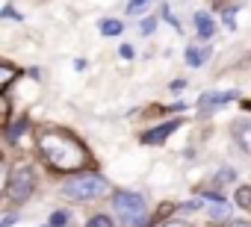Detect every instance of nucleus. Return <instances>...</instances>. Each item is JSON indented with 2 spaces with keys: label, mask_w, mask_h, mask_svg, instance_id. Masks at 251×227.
Returning a JSON list of instances; mask_svg holds the SVG:
<instances>
[{
  "label": "nucleus",
  "mask_w": 251,
  "mask_h": 227,
  "mask_svg": "<svg viewBox=\"0 0 251 227\" xmlns=\"http://www.w3.org/2000/svg\"><path fill=\"white\" fill-rule=\"evenodd\" d=\"M39 148H42L45 162L50 168H56V171H77V168H83L89 162L86 148L74 136H68L62 130H45L39 136Z\"/></svg>",
  "instance_id": "obj_1"
},
{
  "label": "nucleus",
  "mask_w": 251,
  "mask_h": 227,
  "mask_svg": "<svg viewBox=\"0 0 251 227\" xmlns=\"http://www.w3.org/2000/svg\"><path fill=\"white\" fill-rule=\"evenodd\" d=\"M112 209L118 212V218L130 227H145L148 221V204L139 192H127V189H118L112 198Z\"/></svg>",
  "instance_id": "obj_2"
},
{
  "label": "nucleus",
  "mask_w": 251,
  "mask_h": 227,
  "mask_svg": "<svg viewBox=\"0 0 251 227\" xmlns=\"http://www.w3.org/2000/svg\"><path fill=\"white\" fill-rule=\"evenodd\" d=\"M106 189L109 183L100 174H80L62 183V195H68L71 201H92V198H100Z\"/></svg>",
  "instance_id": "obj_3"
},
{
  "label": "nucleus",
  "mask_w": 251,
  "mask_h": 227,
  "mask_svg": "<svg viewBox=\"0 0 251 227\" xmlns=\"http://www.w3.org/2000/svg\"><path fill=\"white\" fill-rule=\"evenodd\" d=\"M33 189H36L33 171H30L27 165H15L12 174H9V180H6V198L15 201V204H24V201L33 195Z\"/></svg>",
  "instance_id": "obj_4"
},
{
  "label": "nucleus",
  "mask_w": 251,
  "mask_h": 227,
  "mask_svg": "<svg viewBox=\"0 0 251 227\" xmlns=\"http://www.w3.org/2000/svg\"><path fill=\"white\" fill-rule=\"evenodd\" d=\"M180 127V118H172V121H166V124H157L154 130H148V133H142V145H163L175 130Z\"/></svg>",
  "instance_id": "obj_5"
},
{
  "label": "nucleus",
  "mask_w": 251,
  "mask_h": 227,
  "mask_svg": "<svg viewBox=\"0 0 251 227\" xmlns=\"http://www.w3.org/2000/svg\"><path fill=\"white\" fill-rule=\"evenodd\" d=\"M230 100H236V91H207V94H201L198 106H201V112H210V109H219L222 103H230Z\"/></svg>",
  "instance_id": "obj_6"
},
{
  "label": "nucleus",
  "mask_w": 251,
  "mask_h": 227,
  "mask_svg": "<svg viewBox=\"0 0 251 227\" xmlns=\"http://www.w3.org/2000/svg\"><path fill=\"white\" fill-rule=\"evenodd\" d=\"M195 27H198V36H201L204 42H210V39L216 36V24H213V18H210L207 12H198V15H195Z\"/></svg>",
  "instance_id": "obj_7"
},
{
  "label": "nucleus",
  "mask_w": 251,
  "mask_h": 227,
  "mask_svg": "<svg viewBox=\"0 0 251 227\" xmlns=\"http://www.w3.org/2000/svg\"><path fill=\"white\" fill-rule=\"evenodd\" d=\"M121 33H124V24H121L118 18H103V21H100V36L115 39V36H121Z\"/></svg>",
  "instance_id": "obj_8"
},
{
  "label": "nucleus",
  "mask_w": 251,
  "mask_h": 227,
  "mask_svg": "<svg viewBox=\"0 0 251 227\" xmlns=\"http://www.w3.org/2000/svg\"><path fill=\"white\" fill-rule=\"evenodd\" d=\"M233 136H236V142L242 145V151L251 154V124H236V127H233Z\"/></svg>",
  "instance_id": "obj_9"
},
{
  "label": "nucleus",
  "mask_w": 251,
  "mask_h": 227,
  "mask_svg": "<svg viewBox=\"0 0 251 227\" xmlns=\"http://www.w3.org/2000/svg\"><path fill=\"white\" fill-rule=\"evenodd\" d=\"M207 56H210V50H195V47H186V62H189L192 68H201Z\"/></svg>",
  "instance_id": "obj_10"
},
{
  "label": "nucleus",
  "mask_w": 251,
  "mask_h": 227,
  "mask_svg": "<svg viewBox=\"0 0 251 227\" xmlns=\"http://www.w3.org/2000/svg\"><path fill=\"white\" fill-rule=\"evenodd\" d=\"M210 218H213V221H225V218H230V204H216V206L210 209Z\"/></svg>",
  "instance_id": "obj_11"
},
{
  "label": "nucleus",
  "mask_w": 251,
  "mask_h": 227,
  "mask_svg": "<svg viewBox=\"0 0 251 227\" xmlns=\"http://www.w3.org/2000/svg\"><path fill=\"white\" fill-rule=\"evenodd\" d=\"M236 204L242 209H251V186H239L236 189Z\"/></svg>",
  "instance_id": "obj_12"
},
{
  "label": "nucleus",
  "mask_w": 251,
  "mask_h": 227,
  "mask_svg": "<svg viewBox=\"0 0 251 227\" xmlns=\"http://www.w3.org/2000/svg\"><path fill=\"white\" fill-rule=\"evenodd\" d=\"M48 224H50V227H65V224H68V212H65V209H56Z\"/></svg>",
  "instance_id": "obj_13"
},
{
  "label": "nucleus",
  "mask_w": 251,
  "mask_h": 227,
  "mask_svg": "<svg viewBox=\"0 0 251 227\" xmlns=\"http://www.w3.org/2000/svg\"><path fill=\"white\" fill-rule=\"evenodd\" d=\"M86 227H112V218H109V215H95Z\"/></svg>",
  "instance_id": "obj_14"
},
{
  "label": "nucleus",
  "mask_w": 251,
  "mask_h": 227,
  "mask_svg": "<svg viewBox=\"0 0 251 227\" xmlns=\"http://www.w3.org/2000/svg\"><path fill=\"white\" fill-rule=\"evenodd\" d=\"M12 74H15V71H12V65H6V62L0 65V80H3V89H9V80H12Z\"/></svg>",
  "instance_id": "obj_15"
},
{
  "label": "nucleus",
  "mask_w": 251,
  "mask_h": 227,
  "mask_svg": "<svg viewBox=\"0 0 251 227\" xmlns=\"http://www.w3.org/2000/svg\"><path fill=\"white\" fill-rule=\"evenodd\" d=\"M204 204L201 201H186V204H180V212H198Z\"/></svg>",
  "instance_id": "obj_16"
},
{
  "label": "nucleus",
  "mask_w": 251,
  "mask_h": 227,
  "mask_svg": "<svg viewBox=\"0 0 251 227\" xmlns=\"http://www.w3.org/2000/svg\"><path fill=\"white\" fill-rule=\"evenodd\" d=\"M154 27H157V21H154V18H145V21H142V27H139V30H142V33H145V36H151V33H154Z\"/></svg>",
  "instance_id": "obj_17"
},
{
  "label": "nucleus",
  "mask_w": 251,
  "mask_h": 227,
  "mask_svg": "<svg viewBox=\"0 0 251 227\" xmlns=\"http://www.w3.org/2000/svg\"><path fill=\"white\" fill-rule=\"evenodd\" d=\"M145 3H148V0H130V6H127V12H130V15H139V9H142Z\"/></svg>",
  "instance_id": "obj_18"
},
{
  "label": "nucleus",
  "mask_w": 251,
  "mask_h": 227,
  "mask_svg": "<svg viewBox=\"0 0 251 227\" xmlns=\"http://www.w3.org/2000/svg\"><path fill=\"white\" fill-rule=\"evenodd\" d=\"M24 127H27V121H18V124H15V127H12V130H9V133H6V136H9V139H12V142H15V139H18V133H21V130H24Z\"/></svg>",
  "instance_id": "obj_19"
},
{
  "label": "nucleus",
  "mask_w": 251,
  "mask_h": 227,
  "mask_svg": "<svg viewBox=\"0 0 251 227\" xmlns=\"http://www.w3.org/2000/svg\"><path fill=\"white\" fill-rule=\"evenodd\" d=\"M3 18H15V21H24V15H21V12H15L12 6H6V9H3Z\"/></svg>",
  "instance_id": "obj_20"
},
{
  "label": "nucleus",
  "mask_w": 251,
  "mask_h": 227,
  "mask_svg": "<svg viewBox=\"0 0 251 227\" xmlns=\"http://www.w3.org/2000/svg\"><path fill=\"white\" fill-rule=\"evenodd\" d=\"M225 24H227L230 30L236 27V21H233V9H225Z\"/></svg>",
  "instance_id": "obj_21"
},
{
  "label": "nucleus",
  "mask_w": 251,
  "mask_h": 227,
  "mask_svg": "<svg viewBox=\"0 0 251 227\" xmlns=\"http://www.w3.org/2000/svg\"><path fill=\"white\" fill-rule=\"evenodd\" d=\"M121 56H124V59H133V47H130V45H121Z\"/></svg>",
  "instance_id": "obj_22"
},
{
  "label": "nucleus",
  "mask_w": 251,
  "mask_h": 227,
  "mask_svg": "<svg viewBox=\"0 0 251 227\" xmlns=\"http://www.w3.org/2000/svg\"><path fill=\"white\" fill-rule=\"evenodd\" d=\"M12 224H15V215H6L3 221H0V227H12Z\"/></svg>",
  "instance_id": "obj_23"
},
{
  "label": "nucleus",
  "mask_w": 251,
  "mask_h": 227,
  "mask_svg": "<svg viewBox=\"0 0 251 227\" xmlns=\"http://www.w3.org/2000/svg\"><path fill=\"white\" fill-rule=\"evenodd\" d=\"M227 227H251V221H230Z\"/></svg>",
  "instance_id": "obj_24"
},
{
  "label": "nucleus",
  "mask_w": 251,
  "mask_h": 227,
  "mask_svg": "<svg viewBox=\"0 0 251 227\" xmlns=\"http://www.w3.org/2000/svg\"><path fill=\"white\" fill-rule=\"evenodd\" d=\"M163 227H186V224H180V221H169V224H163Z\"/></svg>",
  "instance_id": "obj_25"
},
{
  "label": "nucleus",
  "mask_w": 251,
  "mask_h": 227,
  "mask_svg": "<svg viewBox=\"0 0 251 227\" xmlns=\"http://www.w3.org/2000/svg\"><path fill=\"white\" fill-rule=\"evenodd\" d=\"M48 227H50V224H48Z\"/></svg>",
  "instance_id": "obj_26"
}]
</instances>
